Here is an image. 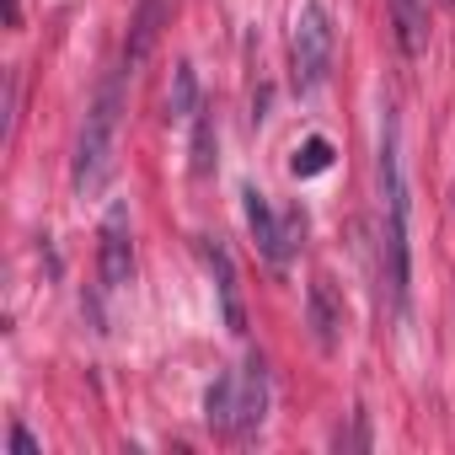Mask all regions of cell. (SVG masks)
I'll return each mask as SVG.
<instances>
[{
    "label": "cell",
    "instance_id": "obj_1",
    "mask_svg": "<svg viewBox=\"0 0 455 455\" xmlns=\"http://www.w3.org/2000/svg\"><path fill=\"white\" fill-rule=\"evenodd\" d=\"M380 284L391 295V311L407 316L412 306V198H407V172H402V124L386 108L380 113Z\"/></svg>",
    "mask_w": 455,
    "mask_h": 455
},
{
    "label": "cell",
    "instance_id": "obj_2",
    "mask_svg": "<svg viewBox=\"0 0 455 455\" xmlns=\"http://www.w3.org/2000/svg\"><path fill=\"white\" fill-rule=\"evenodd\" d=\"M124 86H129V70H113L86 118H81V134H76V161H70V182H76V198H97L113 172H118V129H124Z\"/></svg>",
    "mask_w": 455,
    "mask_h": 455
},
{
    "label": "cell",
    "instance_id": "obj_3",
    "mask_svg": "<svg viewBox=\"0 0 455 455\" xmlns=\"http://www.w3.org/2000/svg\"><path fill=\"white\" fill-rule=\"evenodd\" d=\"M332 49H338V33H332V17L322 0H306L295 12V33H290V76H295V92H316L327 76H332Z\"/></svg>",
    "mask_w": 455,
    "mask_h": 455
},
{
    "label": "cell",
    "instance_id": "obj_4",
    "mask_svg": "<svg viewBox=\"0 0 455 455\" xmlns=\"http://www.w3.org/2000/svg\"><path fill=\"white\" fill-rule=\"evenodd\" d=\"M242 209H247V231H252L263 263H268V268H290V258H295L300 242H306V214H300V209H284V214H279V209L268 204V193H258V188H242Z\"/></svg>",
    "mask_w": 455,
    "mask_h": 455
},
{
    "label": "cell",
    "instance_id": "obj_5",
    "mask_svg": "<svg viewBox=\"0 0 455 455\" xmlns=\"http://www.w3.org/2000/svg\"><path fill=\"white\" fill-rule=\"evenodd\" d=\"M134 279V242H129V209L113 204L102 214V290H124Z\"/></svg>",
    "mask_w": 455,
    "mask_h": 455
},
{
    "label": "cell",
    "instance_id": "obj_6",
    "mask_svg": "<svg viewBox=\"0 0 455 455\" xmlns=\"http://www.w3.org/2000/svg\"><path fill=\"white\" fill-rule=\"evenodd\" d=\"M268 418V364L252 354L236 370V439H252Z\"/></svg>",
    "mask_w": 455,
    "mask_h": 455
},
{
    "label": "cell",
    "instance_id": "obj_7",
    "mask_svg": "<svg viewBox=\"0 0 455 455\" xmlns=\"http://www.w3.org/2000/svg\"><path fill=\"white\" fill-rule=\"evenodd\" d=\"M204 263L214 274V295H220V322L231 327L236 338L247 332V306H242V279H236V263L220 242H204Z\"/></svg>",
    "mask_w": 455,
    "mask_h": 455
},
{
    "label": "cell",
    "instance_id": "obj_8",
    "mask_svg": "<svg viewBox=\"0 0 455 455\" xmlns=\"http://www.w3.org/2000/svg\"><path fill=\"white\" fill-rule=\"evenodd\" d=\"M306 322H311L316 348H322V354H332V348H338V338H343V300H338V290H332V279H327V274H316V279H311V290H306Z\"/></svg>",
    "mask_w": 455,
    "mask_h": 455
},
{
    "label": "cell",
    "instance_id": "obj_9",
    "mask_svg": "<svg viewBox=\"0 0 455 455\" xmlns=\"http://www.w3.org/2000/svg\"><path fill=\"white\" fill-rule=\"evenodd\" d=\"M161 28H166V0H140V12H134V22H129V38H124V65H118V70L134 76V70L150 60Z\"/></svg>",
    "mask_w": 455,
    "mask_h": 455
},
{
    "label": "cell",
    "instance_id": "obj_10",
    "mask_svg": "<svg viewBox=\"0 0 455 455\" xmlns=\"http://www.w3.org/2000/svg\"><path fill=\"white\" fill-rule=\"evenodd\" d=\"M391 28L407 60H418L428 49V0H391Z\"/></svg>",
    "mask_w": 455,
    "mask_h": 455
},
{
    "label": "cell",
    "instance_id": "obj_11",
    "mask_svg": "<svg viewBox=\"0 0 455 455\" xmlns=\"http://www.w3.org/2000/svg\"><path fill=\"white\" fill-rule=\"evenodd\" d=\"M204 423L220 439H236V370H225L209 391H204Z\"/></svg>",
    "mask_w": 455,
    "mask_h": 455
},
{
    "label": "cell",
    "instance_id": "obj_12",
    "mask_svg": "<svg viewBox=\"0 0 455 455\" xmlns=\"http://www.w3.org/2000/svg\"><path fill=\"white\" fill-rule=\"evenodd\" d=\"M204 102H198V76H193V65H177L172 70V92H166V113L172 118H193Z\"/></svg>",
    "mask_w": 455,
    "mask_h": 455
},
{
    "label": "cell",
    "instance_id": "obj_13",
    "mask_svg": "<svg viewBox=\"0 0 455 455\" xmlns=\"http://www.w3.org/2000/svg\"><path fill=\"white\" fill-rule=\"evenodd\" d=\"M214 172V113L198 108L193 113V177H209Z\"/></svg>",
    "mask_w": 455,
    "mask_h": 455
},
{
    "label": "cell",
    "instance_id": "obj_14",
    "mask_svg": "<svg viewBox=\"0 0 455 455\" xmlns=\"http://www.w3.org/2000/svg\"><path fill=\"white\" fill-rule=\"evenodd\" d=\"M327 166H332V140H327V134H311V140L290 156V172H295V177H322Z\"/></svg>",
    "mask_w": 455,
    "mask_h": 455
},
{
    "label": "cell",
    "instance_id": "obj_15",
    "mask_svg": "<svg viewBox=\"0 0 455 455\" xmlns=\"http://www.w3.org/2000/svg\"><path fill=\"white\" fill-rule=\"evenodd\" d=\"M12 455H44V450H38V439H33L22 423H12Z\"/></svg>",
    "mask_w": 455,
    "mask_h": 455
},
{
    "label": "cell",
    "instance_id": "obj_16",
    "mask_svg": "<svg viewBox=\"0 0 455 455\" xmlns=\"http://www.w3.org/2000/svg\"><path fill=\"white\" fill-rule=\"evenodd\" d=\"M17 134V70L6 76V140Z\"/></svg>",
    "mask_w": 455,
    "mask_h": 455
}]
</instances>
